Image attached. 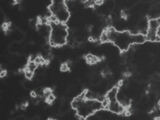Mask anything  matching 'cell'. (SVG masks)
<instances>
[{
	"instance_id": "6da1fadb",
	"label": "cell",
	"mask_w": 160,
	"mask_h": 120,
	"mask_svg": "<svg viewBox=\"0 0 160 120\" xmlns=\"http://www.w3.org/2000/svg\"><path fill=\"white\" fill-rule=\"evenodd\" d=\"M71 107L76 110L77 115L82 119L88 118L89 116L94 114V112L99 111L103 108L102 103L100 101L85 99L84 92L74 97V99L72 100Z\"/></svg>"
},
{
	"instance_id": "7a4b0ae2",
	"label": "cell",
	"mask_w": 160,
	"mask_h": 120,
	"mask_svg": "<svg viewBox=\"0 0 160 120\" xmlns=\"http://www.w3.org/2000/svg\"><path fill=\"white\" fill-rule=\"evenodd\" d=\"M50 34L49 44L52 47H61L67 43V37L69 35L68 28L65 24L57 21H50Z\"/></svg>"
},
{
	"instance_id": "3957f363",
	"label": "cell",
	"mask_w": 160,
	"mask_h": 120,
	"mask_svg": "<svg viewBox=\"0 0 160 120\" xmlns=\"http://www.w3.org/2000/svg\"><path fill=\"white\" fill-rule=\"evenodd\" d=\"M49 11L52 17L55 18V20L60 23L65 24L70 17L66 4L64 1H53L49 6Z\"/></svg>"
},
{
	"instance_id": "277c9868",
	"label": "cell",
	"mask_w": 160,
	"mask_h": 120,
	"mask_svg": "<svg viewBox=\"0 0 160 120\" xmlns=\"http://www.w3.org/2000/svg\"><path fill=\"white\" fill-rule=\"evenodd\" d=\"M107 109H108L110 112L115 113V114H122V113H124L125 110H126L123 106L121 105L120 103L118 102L117 100L110 101V102H108Z\"/></svg>"
},
{
	"instance_id": "5b68a950",
	"label": "cell",
	"mask_w": 160,
	"mask_h": 120,
	"mask_svg": "<svg viewBox=\"0 0 160 120\" xmlns=\"http://www.w3.org/2000/svg\"><path fill=\"white\" fill-rule=\"evenodd\" d=\"M145 38H146V41H150V42H158L160 40L158 31L151 30V29H147L146 34H145Z\"/></svg>"
},
{
	"instance_id": "8992f818",
	"label": "cell",
	"mask_w": 160,
	"mask_h": 120,
	"mask_svg": "<svg viewBox=\"0 0 160 120\" xmlns=\"http://www.w3.org/2000/svg\"><path fill=\"white\" fill-rule=\"evenodd\" d=\"M118 91H119V88L117 86L112 87L111 89L108 90V92H107V94H106V96H105V98L108 100V102H110V101L117 100Z\"/></svg>"
},
{
	"instance_id": "52a82bcc",
	"label": "cell",
	"mask_w": 160,
	"mask_h": 120,
	"mask_svg": "<svg viewBox=\"0 0 160 120\" xmlns=\"http://www.w3.org/2000/svg\"><path fill=\"white\" fill-rule=\"evenodd\" d=\"M132 41H133V45H140L146 42L145 35L141 33H135L132 34Z\"/></svg>"
},
{
	"instance_id": "ba28073f",
	"label": "cell",
	"mask_w": 160,
	"mask_h": 120,
	"mask_svg": "<svg viewBox=\"0 0 160 120\" xmlns=\"http://www.w3.org/2000/svg\"><path fill=\"white\" fill-rule=\"evenodd\" d=\"M159 27H160V22L158 18L157 19H148V29L159 31Z\"/></svg>"
},
{
	"instance_id": "9c48e42d",
	"label": "cell",
	"mask_w": 160,
	"mask_h": 120,
	"mask_svg": "<svg viewBox=\"0 0 160 120\" xmlns=\"http://www.w3.org/2000/svg\"><path fill=\"white\" fill-rule=\"evenodd\" d=\"M86 61L87 63H89V64H96L97 62H99V58L95 55L88 54L86 56Z\"/></svg>"
},
{
	"instance_id": "30bf717a",
	"label": "cell",
	"mask_w": 160,
	"mask_h": 120,
	"mask_svg": "<svg viewBox=\"0 0 160 120\" xmlns=\"http://www.w3.org/2000/svg\"><path fill=\"white\" fill-rule=\"evenodd\" d=\"M37 67H38V65L36 64L35 62L33 61V60H30L29 62L27 63V66H26V69H28L29 71H31V72H35L36 71V69H37Z\"/></svg>"
},
{
	"instance_id": "8fae6325",
	"label": "cell",
	"mask_w": 160,
	"mask_h": 120,
	"mask_svg": "<svg viewBox=\"0 0 160 120\" xmlns=\"http://www.w3.org/2000/svg\"><path fill=\"white\" fill-rule=\"evenodd\" d=\"M19 50H20V44L19 42H14V43H12L10 47H9V51L12 52V53H17V52H19Z\"/></svg>"
},
{
	"instance_id": "7c38bea8",
	"label": "cell",
	"mask_w": 160,
	"mask_h": 120,
	"mask_svg": "<svg viewBox=\"0 0 160 120\" xmlns=\"http://www.w3.org/2000/svg\"><path fill=\"white\" fill-rule=\"evenodd\" d=\"M33 61L35 62L37 65H40V64H44V63L46 62V61H45V59H44V57H43V56H40V55L36 56V57H35V59H34Z\"/></svg>"
},
{
	"instance_id": "4fadbf2b",
	"label": "cell",
	"mask_w": 160,
	"mask_h": 120,
	"mask_svg": "<svg viewBox=\"0 0 160 120\" xmlns=\"http://www.w3.org/2000/svg\"><path fill=\"white\" fill-rule=\"evenodd\" d=\"M24 76H25V78H26V79L31 80L33 78V76H34V73H33V72L29 71L28 69L25 68V70H24Z\"/></svg>"
},
{
	"instance_id": "5bb4252c",
	"label": "cell",
	"mask_w": 160,
	"mask_h": 120,
	"mask_svg": "<svg viewBox=\"0 0 160 120\" xmlns=\"http://www.w3.org/2000/svg\"><path fill=\"white\" fill-rule=\"evenodd\" d=\"M60 70L62 72H68L69 71V66L67 63H62L60 66Z\"/></svg>"
},
{
	"instance_id": "9a60e30c",
	"label": "cell",
	"mask_w": 160,
	"mask_h": 120,
	"mask_svg": "<svg viewBox=\"0 0 160 120\" xmlns=\"http://www.w3.org/2000/svg\"><path fill=\"white\" fill-rule=\"evenodd\" d=\"M51 94H52V90L50 89V88H45V89L43 90V96H44L45 98L48 97L49 95H51Z\"/></svg>"
},
{
	"instance_id": "2e32d148",
	"label": "cell",
	"mask_w": 160,
	"mask_h": 120,
	"mask_svg": "<svg viewBox=\"0 0 160 120\" xmlns=\"http://www.w3.org/2000/svg\"><path fill=\"white\" fill-rule=\"evenodd\" d=\"M55 99H56V96L54 95V94H51V95H49L48 97H46V102L52 103V102H54Z\"/></svg>"
},
{
	"instance_id": "e0dca14e",
	"label": "cell",
	"mask_w": 160,
	"mask_h": 120,
	"mask_svg": "<svg viewBox=\"0 0 160 120\" xmlns=\"http://www.w3.org/2000/svg\"><path fill=\"white\" fill-rule=\"evenodd\" d=\"M3 70H4V69H3V68H2V66L0 65V73H1V72H2Z\"/></svg>"
}]
</instances>
